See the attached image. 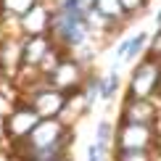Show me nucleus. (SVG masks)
Masks as SVG:
<instances>
[{
    "label": "nucleus",
    "mask_w": 161,
    "mask_h": 161,
    "mask_svg": "<svg viewBox=\"0 0 161 161\" xmlns=\"http://www.w3.org/2000/svg\"><path fill=\"white\" fill-rule=\"evenodd\" d=\"M87 71H92V69H85L74 56L66 53L61 61H58V66L45 77V82L50 87H56V90H61L66 98H74V95H79V90H82V82H85Z\"/></svg>",
    "instance_id": "39448f33"
},
{
    "label": "nucleus",
    "mask_w": 161,
    "mask_h": 161,
    "mask_svg": "<svg viewBox=\"0 0 161 161\" xmlns=\"http://www.w3.org/2000/svg\"><path fill=\"white\" fill-rule=\"evenodd\" d=\"M161 148V135L156 127L145 124H114V151H148Z\"/></svg>",
    "instance_id": "7ed1b4c3"
},
{
    "label": "nucleus",
    "mask_w": 161,
    "mask_h": 161,
    "mask_svg": "<svg viewBox=\"0 0 161 161\" xmlns=\"http://www.w3.org/2000/svg\"><path fill=\"white\" fill-rule=\"evenodd\" d=\"M111 161H156V153H148V151H114Z\"/></svg>",
    "instance_id": "f3484780"
},
{
    "label": "nucleus",
    "mask_w": 161,
    "mask_h": 161,
    "mask_svg": "<svg viewBox=\"0 0 161 161\" xmlns=\"http://www.w3.org/2000/svg\"><path fill=\"white\" fill-rule=\"evenodd\" d=\"M50 3L48 0H40L32 11H26L21 19L16 21L19 26V37H40V35H48L50 29Z\"/></svg>",
    "instance_id": "1a4fd4ad"
},
{
    "label": "nucleus",
    "mask_w": 161,
    "mask_h": 161,
    "mask_svg": "<svg viewBox=\"0 0 161 161\" xmlns=\"http://www.w3.org/2000/svg\"><path fill=\"white\" fill-rule=\"evenodd\" d=\"M92 8H95L103 19H108V21L124 26V16H122V5H119V0H95Z\"/></svg>",
    "instance_id": "4468645a"
},
{
    "label": "nucleus",
    "mask_w": 161,
    "mask_h": 161,
    "mask_svg": "<svg viewBox=\"0 0 161 161\" xmlns=\"http://www.w3.org/2000/svg\"><path fill=\"white\" fill-rule=\"evenodd\" d=\"M92 143L114 153V122L111 119H100L95 124V137H92Z\"/></svg>",
    "instance_id": "2eb2a0df"
},
{
    "label": "nucleus",
    "mask_w": 161,
    "mask_h": 161,
    "mask_svg": "<svg viewBox=\"0 0 161 161\" xmlns=\"http://www.w3.org/2000/svg\"><path fill=\"white\" fill-rule=\"evenodd\" d=\"M79 100H82L85 111H90L92 106L100 100V74L87 71V77H85V82H82V90H79Z\"/></svg>",
    "instance_id": "f8f14e48"
},
{
    "label": "nucleus",
    "mask_w": 161,
    "mask_h": 161,
    "mask_svg": "<svg viewBox=\"0 0 161 161\" xmlns=\"http://www.w3.org/2000/svg\"><path fill=\"white\" fill-rule=\"evenodd\" d=\"M145 56L161 64V32H158V29L148 37V50H145Z\"/></svg>",
    "instance_id": "a211bd4d"
},
{
    "label": "nucleus",
    "mask_w": 161,
    "mask_h": 161,
    "mask_svg": "<svg viewBox=\"0 0 161 161\" xmlns=\"http://www.w3.org/2000/svg\"><path fill=\"white\" fill-rule=\"evenodd\" d=\"M119 5H122L124 24H130V21H135V19H140V13L148 11L151 0H119Z\"/></svg>",
    "instance_id": "dca6fc26"
},
{
    "label": "nucleus",
    "mask_w": 161,
    "mask_h": 161,
    "mask_svg": "<svg viewBox=\"0 0 161 161\" xmlns=\"http://www.w3.org/2000/svg\"><path fill=\"white\" fill-rule=\"evenodd\" d=\"M161 106L156 100H137V98H127L122 95L116 114V124H145V127H156Z\"/></svg>",
    "instance_id": "0eeeda50"
},
{
    "label": "nucleus",
    "mask_w": 161,
    "mask_h": 161,
    "mask_svg": "<svg viewBox=\"0 0 161 161\" xmlns=\"http://www.w3.org/2000/svg\"><path fill=\"white\" fill-rule=\"evenodd\" d=\"M122 87V74H119V66H111L106 74H100V100H114Z\"/></svg>",
    "instance_id": "ddd939ff"
},
{
    "label": "nucleus",
    "mask_w": 161,
    "mask_h": 161,
    "mask_svg": "<svg viewBox=\"0 0 161 161\" xmlns=\"http://www.w3.org/2000/svg\"><path fill=\"white\" fill-rule=\"evenodd\" d=\"M37 122H40V116L35 114V108L24 98H19L11 103L8 114L3 116V135L11 145H19L29 137V132L37 127Z\"/></svg>",
    "instance_id": "20e7f679"
},
{
    "label": "nucleus",
    "mask_w": 161,
    "mask_h": 161,
    "mask_svg": "<svg viewBox=\"0 0 161 161\" xmlns=\"http://www.w3.org/2000/svg\"><path fill=\"white\" fill-rule=\"evenodd\" d=\"M148 37H151V32H145V29H137L135 35L127 37V53H124V61L122 64L140 61V58L145 56V50H148Z\"/></svg>",
    "instance_id": "9b49d317"
},
{
    "label": "nucleus",
    "mask_w": 161,
    "mask_h": 161,
    "mask_svg": "<svg viewBox=\"0 0 161 161\" xmlns=\"http://www.w3.org/2000/svg\"><path fill=\"white\" fill-rule=\"evenodd\" d=\"M153 21H156V29H161V8H158L156 16H153Z\"/></svg>",
    "instance_id": "aec40b11"
},
{
    "label": "nucleus",
    "mask_w": 161,
    "mask_h": 161,
    "mask_svg": "<svg viewBox=\"0 0 161 161\" xmlns=\"http://www.w3.org/2000/svg\"><path fill=\"white\" fill-rule=\"evenodd\" d=\"M40 0H0V21H13L24 16L26 11H32Z\"/></svg>",
    "instance_id": "9d476101"
},
{
    "label": "nucleus",
    "mask_w": 161,
    "mask_h": 161,
    "mask_svg": "<svg viewBox=\"0 0 161 161\" xmlns=\"http://www.w3.org/2000/svg\"><path fill=\"white\" fill-rule=\"evenodd\" d=\"M24 100L35 108V114L40 119H61L66 111V103H69V98L61 90L50 87L48 82H40L37 87H32L24 95Z\"/></svg>",
    "instance_id": "423d86ee"
},
{
    "label": "nucleus",
    "mask_w": 161,
    "mask_h": 161,
    "mask_svg": "<svg viewBox=\"0 0 161 161\" xmlns=\"http://www.w3.org/2000/svg\"><path fill=\"white\" fill-rule=\"evenodd\" d=\"M87 161H111V151L100 148V145L90 143L87 145Z\"/></svg>",
    "instance_id": "6ab92c4d"
},
{
    "label": "nucleus",
    "mask_w": 161,
    "mask_h": 161,
    "mask_svg": "<svg viewBox=\"0 0 161 161\" xmlns=\"http://www.w3.org/2000/svg\"><path fill=\"white\" fill-rule=\"evenodd\" d=\"M77 140V132L71 124H66L64 119H40L37 127L29 132V137L24 143L13 145V151L19 156L26 153H42V151H64L71 153V143Z\"/></svg>",
    "instance_id": "f257e3e1"
},
{
    "label": "nucleus",
    "mask_w": 161,
    "mask_h": 161,
    "mask_svg": "<svg viewBox=\"0 0 161 161\" xmlns=\"http://www.w3.org/2000/svg\"><path fill=\"white\" fill-rule=\"evenodd\" d=\"M124 95L137 98V100H158L161 98V64L148 56L135 61L130 79H127V87H124Z\"/></svg>",
    "instance_id": "f03ea898"
},
{
    "label": "nucleus",
    "mask_w": 161,
    "mask_h": 161,
    "mask_svg": "<svg viewBox=\"0 0 161 161\" xmlns=\"http://www.w3.org/2000/svg\"><path fill=\"white\" fill-rule=\"evenodd\" d=\"M56 48L53 40L48 35H40V37H21L19 40V71H32L37 74L42 61L48 58V53Z\"/></svg>",
    "instance_id": "6e6552de"
}]
</instances>
